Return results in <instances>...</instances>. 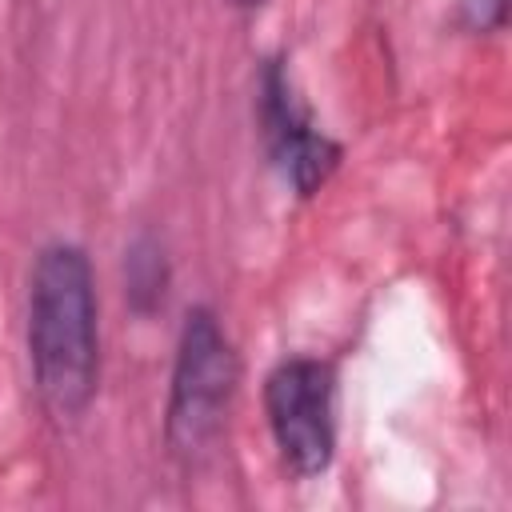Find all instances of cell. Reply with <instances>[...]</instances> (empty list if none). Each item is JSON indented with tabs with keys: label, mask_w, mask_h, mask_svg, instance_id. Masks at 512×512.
I'll use <instances>...</instances> for the list:
<instances>
[{
	"label": "cell",
	"mask_w": 512,
	"mask_h": 512,
	"mask_svg": "<svg viewBox=\"0 0 512 512\" xmlns=\"http://www.w3.org/2000/svg\"><path fill=\"white\" fill-rule=\"evenodd\" d=\"M224 4H228V8H236V12H256L264 0H224Z\"/></svg>",
	"instance_id": "cell-7"
},
{
	"label": "cell",
	"mask_w": 512,
	"mask_h": 512,
	"mask_svg": "<svg viewBox=\"0 0 512 512\" xmlns=\"http://www.w3.org/2000/svg\"><path fill=\"white\" fill-rule=\"evenodd\" d=\"M172 280H176V268H172V252L164 236L152 228H140L124 244V256H120V292H124L128 312L140 320L160 316L168 304Z\"/></svg>",
	"instance_id": "cell-5"
},
{
	"label": "cell",
	"mask_w": 512,
	"mask_h": 512,
	"mask_svg": "<svg viewBox=\"0 0 512 512\" xmlns=\"http://www.w3.org/2000/svg\"><path fill=\"white\" fill-rule=\"evenodd\" d=\"M240 380L244 360L224 316L212 304H188L176 328L164 400V444L176 464L192 468L220 444Z\"/></svg>",
	"instance_id": "cell-2"
},
{
	"label": "cell",
	"mask_w": 512,
	"mask_h": 512,
	"mask_svg": "<svg viewBox=\"0 0 512 512\" xmlns=\"http://www.w3.org/2000/svg\"><path fill=\"white\" fill-rule=\"evenodd\" d=\"M24 352L32 392L52 424H80L100 392L104 332L96 264L76 240H48L28 264Z\"/></svg>",
	"instance_id": "cell-1"
},
{
	"label": "cell",
	"mask_w": 512,
	"mask_h": 512,
	"mask_svg": "<svg viewBox=\"0 0 512 512\" xmlns=\"http://www.w3.org/2000/svg\"><path fill=\"white\" fill-rule=\"evenodd\" d=\"M456 16L472 36H496L508 24V0H456Z\"/></svg>",
	"instance_id": "cell-6"
},
{
	"label": "cell",
	"mask_w": 512,
	"mask_h": 512,
	"mask_svg": "<svg viewBox=\"0 0 512 512\" xmlns=\"http://www.w3.org/2000/svg\"><path fill=\"white\" fill-rule=\"evenodd\" d=\"M264 424L292 480H320L340 448V372L328 356H280L260 384Z\"/></svg>",
	"instance_id": "cell-3"
},
{
	"label": "cell",
	"mask_w": 512,
	"mask_h": 512,
	"mask_svg": "<svg viewBox=\"0 0 512 512\" xmlns=\"http://www.w3.org/2000/svg\"><path fill=\"white\" fill-rule=\"evenodd\" d=\"M256 132L268 168L296 200H312L344 164V144L324 132L292 76V60L272 52L256 68Z\"/></svg>",
	"instance_id": "cell-4"
}]
</instances>
